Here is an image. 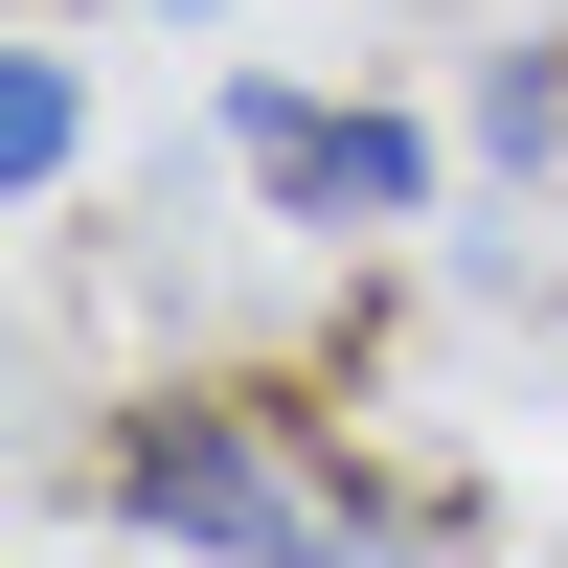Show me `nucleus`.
<instances>
[{
	"instance_id": "f257e3e1",
	"label": "nucleus",
	"mask_w": 568,
	"mask_h": 568,
	"mask_svg": "<svg viewBox=\"0 0 568 568\" xmlns=\"http://www.w3.org/2000/svg\"><path fill=\"white\" fill-rule=\"evenodd\" d=\"M114 524H136V546H318L342 500H296L251 433H205V409H160V433L114 455Z\"/></svg>"
},
{
	"instance_id": "f03ea898",
	"label": "nucleus",
	"mask_w": 568,
	"mask_h": 568,
	"mask_svg": "<svg viewBox=\"0 0 568 568\" xmlns=\"http://www.w3.org/2000/svg\"><path fill=\"white\" fill-rule=\"evenodd\" d=\"M251 160L296 182V205H409V136L387 114H251Z\"/></svg>"
},
{
	"instance_id": "7ed1b4c3",
	"label": "nucleus",
	"mask_w": 568,
	"mask_h": 568,
	"mask_svg": "<svg viewBox=\"0 0 568 568\" xmlns=\"http://www.w3.org/2000/svg\"><path fill=\"white\" fill-rule=\"evenodd\" d=\"M69 136H91V91H69V69H45V45H23V69H0V182H45V160H69Z\"/></svg>"
}]
</instances>
